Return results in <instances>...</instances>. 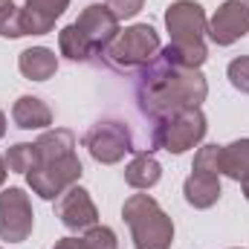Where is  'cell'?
I'll return each instance as SVG.
<instances>
[{
    "label": "cell",
    "instance_id": "obj_5",
    "mask_svg": "<svg viewBox=\"0 0 249 249\" xmlns=\"http://www.w3.org/2000/svg\"><path fill=\"white\" fill-rule=\"evenodd\" d=\"M84 168H81V160L75 154L61 157V160H50V162H38L29 174H26V183L29 188L44 197V200H58L70 186H75L81 180Z\"/></svg>",
    "mask_w": 249,
    "mask_h": 249
},
{
    "label": "cell",
    "instance_id": "obj_18",
    "mask_svg": "<svg viewBox=\"0 0 249 249\" xmlns=\"http://www.w3.org/2000/svg\"><path fill=\"white\" fill-rule=\"evenodd\" d=\"M160 55L165 61L177 64V67H188V70H200L203 61L209 58L203 41H171L165 50H160Z\"/></svg>",
    "mask_w": 249,
    "mask_h": 249
},
{
    "label": "cell",
    "instance_id": "obj_8",
    "mask_svg": "<svg viewBox=\"0 0 249 249\" xmlns=\"http://www.w3.org/2000/svg\"><path fill=\"white\" fill-rule=\"evenodd\" d=\"M75 26H78L81 35L87 38L93 55H105V50H107V47L113 44V38L119 35V18L107 9V3H105V6H102V3H90V6L78 15Z\"/></svg>",
    "mask_w": 249,
    "mask_h": 249
},
{
    "label": "cell",
    "instance_id": "obj_15",
    "mask_svg": "<svg viewBox=\"0 0 249 249\" xmlns=\"http://www.w3.org/2000/svg\"><path fill=\"white\" fill-rule=\"evenodd\" d=\"M186 203L194 209H212L220 200V177L217 174H191L183 186Z\"/></svg>",
    "mask_w": 249,
    "mask_h": 249
},
{
    "label": "cell",
    "instance_id": "obj_19",
    "mask_svg": "<svg viewBox=\"0 0 249 249\" xmlns=\"http://www.w3.org/2000/svg\"><path fill=\"white\" fill-rule=\"evenodd\" d=\"M58 50H61V55H67L70 61H90L93 58V50H90L87 38L81 35V29L75 23L64 26L61 32H58Z\"/></svg>",
    "mask_w": 249,
    "mask_h": 249
},
{
    "label": "cell",
    "instance_id": "obj_3",
    "mask_svg": "<svg viewBox=\"0 0 249 249\" xmlns=\"http://www.w3.org/2000/svg\"><path fill=\"white\" fill-rule=\"evenodd\" d=\"M160 32L151 23H133L127 29H119L113 44L105 50V58L116 70H142L160 55Z\"/></svg>",
    "mask_w": 249,
    "mask_h": 249
},
{
    "label": "cell",
    "instance_id": "obj_25",
    "mask_svg": "<svg viewBox=\"0 0 249 249\" xmlns=\"http://www.w3.org/2000/svg\"><path fill=\"white\" fill-rule=\"evenodd\" d=\"M142 3H145V0H107V9H110L119 20H127V18H133V15L142 9Z\"/></svg>",
    "mask_w": 249,
    "mask_h": 249
},
{
    "label": "cell",
    "instance_id": "obj_7",
    "mask_svg": "<svg viewBox=\"0 0 249 249\" xmlns=\"http://www.w3.org/2000/svg\"><path fill=\"white\" fill-rule=\"evenodd\" d=\"M35 214L23 188H6L0 194V238L9 244H20L32 235Z\"/></svg>",
    "mask_w": 249,
    "mask_h": 249
},
{
    "label": "cell",
    "instance_id": "obj_22",
    "mask_svg": "<svg viewBox=\"0 0 249 249\" xmlns=\"http://www.w3.org/2000/svg\"><path fill=\"white\" fill-rule=\"evenodd\" d=\"M0 35H3V38H23L20 6H15V3L0 6Z\"/></svg>",
    "mask_w": 249,
    "mask_h": 249
},
{
    "label": "cell",
    "instance_id": "obj_26",
    "mask_svg": "<svg viewBox=\"0 0 249 249\" xmlns=\"http://www.w3.org/2000/svg\"><path fill=\"white\" fill-rule=\"evenodd\" d=\"M53 249H84V241L81 238H61Z\"/></svg>",
    "mask_w": 249,
    "mask_h": 249
},
{
    "label": "cell",
    "instance_id": "obj_11",
    "mask_svg": "<svg viewBox=\"0 0 249 249\" xmlns=\"http://www.w3.org/2000/svg\"><path fill=\"white\" fill-rule=\"evenodd\" d=\"M165 26L171 32V41H203L209 20L197 0H174L165 12Z\"/></svg>",
    "mask_w": 249,
    "mask_h": 249
},
{
    "label": "cell",
    "instance_id": "obj_12",
    "mask_svg": "<svg viewBox=\"0 0 249 249\" xmlns=\"http://www.w3.org/2000/svg\"><path fill=\"white\" fill-rule=\"evenodd\" d=\"M70 0H26L20 6L23 35H47L53 32L55 20L67 12Z\"/></svg>",
    "mask_w": 249,
    "mask_h": 249
},
{
    "label": "cell",
    "instance_id": "obj_6",
    "mask_svg": "<svg viewBox=\"0 0 249 249\" xmlns=\"http://www.w3.org/2000/svg\"><path fill=\"white\" fill-rule=\"evenodd\" d=\"M84 148L90 151V157L102 165H116L122 162L124 154L133 151V136L127 130L124 122L116 119H105V122H96L87 133H84Z\"/></svg>",
    "mask_w": 249,
    "mask_h": 249
},
{
    "label": "cell",
    "instance_id": "obj_24",
    "mask_svg": "<svg viewBox=\"0 0 249 249\" xmlns=\"http://www.w3.org/2000/svg\"><path fill=\"white\" fill-rule=\"evenodd\" d=\"M226 75H229V81H232V87H235V90H241V93H249V55H241V58H235V61L229 64Z\"/></svg>",
    "mask_w": 249,
    "mask_h": 249
},
{
    "label": "cell",
    "instance_id": "obj_13",
    "mask_svg": "<svg viewBox=\"0 0 249 249\" xmlns=\"http://www.w3.org/2000/svg\"><path fill=\"white\" fill-rule=\"evenodd\" d=\"M12 119H15L18 127H23V130H44V127L53 124V110L38 96H20L12 105Z\"/></svg>",
    "mask_w": 249,
    "mask_h": 249
},
{
    "label": "cell",
    "instance_id": "obj_1",
    "mask_svg": "<svg viewBox=\"0 0 249 249\" xmlns=\"http://www.w3.org/2000/svg\"><path fill=\"white\" fill-rule=\"evenodd\" d=\"M206 93H209V84L200 70L177 67L165 61L162 55H157L148 67H142L139 81H136L139 110L151 122L168 119L188 107H200Z\"/></svg>",
    "mask_w": 249,
    "mask_h": 249
},
{
    "label": "cell",
    "instance_id": "obj_28",
    "mask_svg": "<svg viewBox=\"0 0 249 249\" xmlns=\"http://www.w3.org/2000/svg\"><path fill=\"white\" fill-rule=\"evenodd\" d=\"M3 136H6V113L0 110V139H3Z\"/></svg>",
    "mask_w": 249,
    "mask_h": 249
},
{
    "label": "cell",
    "instance_id": "obj_9",
    "mask_svg": "<svg viewBox=\"0 0 249 249\" xmlns=\"http://www.w3.org/2000/svg\"><path fill=\"white\" fill-rule=\"evenodd\" d=\"M209 38L217 47H229L249 32V0H226L209 20Z\"/></svg>",
    "mask_w": 249,
    "mask_h": 249
},
{
    "label": "cell",
    "instance_id": "obj_2",
    "mask_svg": "<svg viewBox=\"0 0 249 249\" xmlns=\"http://www.w3.org/2000/svg\"><path fill=\"white\" fill-rule=\"evenodd\" d=\"M122 217L130 226L136 249H171L174 223L151 194H130L122 206Z\"/></svg>",
    "mask_w": 249,
    "mask_h": 249
},
{
    "label": "cell",
    "instance_id": "obj_23",
    "mask_svg": "<svg viewBox=\"0 0 249 249\" xmlns=\"http://www.w3.org/2000/svg\"><path fill=\"white\" fill-rule=\"evenodd\" d=\"M84 249H119V241H116V232L107 229V226H90L84 232Z\"/></svg>",
    "mask_w": 249,
    "mask_h": 249
},
{
    "label": "cell",
    "instance_id": "obj_21",
    "mask_svg": "<svg viewBox=\"0 0 249 249\" xmlns=\"http://www.w3.org/2000/svg\"><path fill=\"white\" fill-rule=\"evenodd\" d=\"M191 171H197V174H217L220 177V145H203L194 154Z\"/></svg>",
    "mask_w": 249,
    "mask_h": 249
},
{
    "label": "cell",
    "instance_id": "obj_14",
    "mask_svg": "<svg viewBox=\"0 0 249 249\" xmlns=\"http://www.w3.org/2000/svg\"><path fill=\"white\" fill-rule=\"evenodd\" d=\"M18 70H20V75L29 78V81H47V78H53V75L58 72V58H55V53L47 50V47H29V50L20 53Z\"/></svg>",
    "mask_w": 249,
    "mask_h": 249
},
{
    "label": "cell",
    "instance_id": "obj_29",
    "mask_svg": "<svg viewBox=\"0 0 249 249\" xmlns=\"http://www.w3.org/2000/svg\"><path fill=\"white\" fill-rule=\"evenodd\" d=\"M244 197L249 200V180H244Z\"/></svg>",
    "mask_w": 249,
    "mask_h": 249
},
{
    "label": "cell",
    "instance_id": "obj_16",
    "mask_svg": "<svg viewBox=\"0 0 249 249\" xmlns=\"http://www.w3.org/2000/svg\"><path fill=\"white\" fill-rule=\"evenodd\" d=\"M160 177H162V165L151 154H136L124 168V183L130 188H139V191L154 188L160 183Z\"/></svg>",
    "mask_w": 249,
    "mask_h": 249
},
{
    "label": "cell",
    "instance_id": "obj_10",
    "mask_svg": "<svg viewBox=\"0 0 249 249\" xmlns=\"http://www.w3.org/2000/svg\"><path fill=\"white\" fill-rule=\"evenodd\" d=\"M55 214L67 229L72 232H87L99 220V209L90 197V191L81 186H70L61 197L55 200Z\"/></svg>",
    "mask_w": 249,
    "mask_h": 249
},
{
    "label": "cell",
    "instance_id": "obj_30",
    "mask_svg": "<svg viewBox=\"0 0 249 249\" xmlns=\"http://www.w3.org/2000/svg\"><path fill=\"white\" fill-rule=\"evenodd\" d=\"M6 3H12V0H0V6H6Z\"/></svg>",
    "mask_w": 249,
    "mask_h": 249
},
{
    "label": "cell",
    "instance_id": "obj_20",
    "mask_svg": "<svg viewBox=\"0 0 249 249\" xmlns=\"http://www.w3.org/2000/svg\"><path fill=\"white\" fill-rule=\"evenodd\" d=\"M38 162V151H35V142H18L6 151V168L15 171V174H29Z\"/></svg>",
    "mask_w": 249,
    "mask_h": 249
},
{
    "label": "cell",
    "instance_id": "obj_27",
    "mask_svg": "<svg viewBox=\"0 0 249 249\" xmlns=\"http://www.w3.org/2000/svg\"><path fill=\"white\" fill-rule=\"evenodd\" d=\"M6 171H9V168H6V160L0 157V186H3V180H6Z\"/></svg>",
    "mask_w": 249,
    "mask_h": 249
},
{
    "label": "cell",
    "instance_id": "obj_17",
    "mask_svg": "<svg viewBox=\"0 0 249 249\" xmlns=\"http://www.w3.org/2000/svg\"><path fill=\"white\" fill-rule=\"evenodd\" d=\"M220 174H226L235 183L249 180V139L220 145Z\"/></svg>",
    "mask_w": 249,
    "mask_h": 249
},
{
    "label": "cell",
    "instance_id": "obj_4",
    "mask_svg": "<svg viewBox=\"0 0 249 249\" xmlns=\"http://www.w3.org/2000/svg\"><path fill=\"white\" fill-rule=\"evenodd\" d=\"M206 136V116L200 107L180 110L168 119L154 122V148H165L168 154H186L194 145H200Z\"/></svg>",
    "mask_w": 249,
    "mask_h": 249
}]
</instances>
